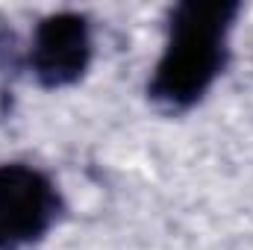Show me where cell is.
Returning a JSON list of instances; mask_svg holds the SVG:
<instances>
[{"label": "cell", "mask_w": 253, "mask_h": 250, "mask_svg": "<svg viewBox=\"0 0 253 250\" xmlns=\"http://www.w3.org/2000/svg\"><path fill=\"white\" fill-rule=\"evenodd\" d=\"M236 15L239 3L233 0H189L174 6L165 50L147 83L150 100L168 109L194 106L227 65Z\"/></svg>", "instance_id": "cell-1"}, {"label": "cell", "mask_w": 253, "mask_h": 250, "mask_svg": "<svg viewBox=\"0 0 253 250\" xmlns=\"http://www.w3.org/2000/svg\"><path fill=\"white\" fill-rule=\"evenodd\" d=\"M62 215L53 180L24 162L0 165V250H21L50 233Z\"/></svg>", "instance_id": "cell-2"}, {"label": "cell", "mask_w": 253, "mask_h": 250, "mask_svg": "<svg viewBox=\"0 0 253 250\" xmlns=\"http://www.w3.org/2000/svg\"><path fill=\"white\" fill-rule=\"evenodd\" d=\"M27 62L44 88L74 85L91 62V27L80 12H53L36 24Z\"/></svg>", "instance_id": "cell-3"}]
</instances>
